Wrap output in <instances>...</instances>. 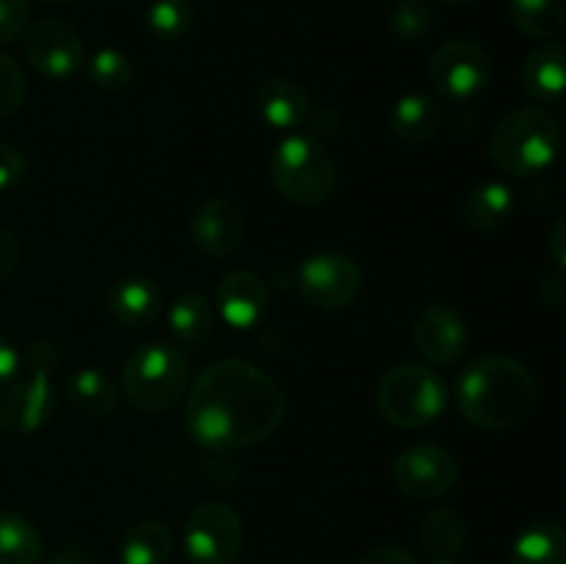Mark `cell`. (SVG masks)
I'll return each instance as SVG.
<instances>
[{"label": "cell", "mask_w": 566, "mask_h": 564, "mask_svg": "<svg viewBox=\"0 0 566 564\" xmlns=\"http://www.w3.org/2000/svg\"><path fill=\"white\" fill-rule=\"evenodd\" d=\"M285 420V393L247 359H216L188 398V431L208 451H238L269 440Z\"/></svg>", "instance_id": "obj_1"}, {"label": "cell", "mask_w": 566, "mask_h": 564, "mask_svg": "<svg viewBox=\"0 0 566 564\" xmlns=\"http://www.w3.org/2000/svg\"><path fill=\"white\" fill-rule=\"evenodd\" d=\"M459 412L484 431H512L536 404V379L520 359L484 354L459 374Z\"/></svg>", "instance_id": "obj_2"}, {"label": "cell", "mask_w": 566, "mask_h": 564, "mask_svg": "<svg viewBox=\"0 0 566 564\" xmlns=\"http://www.w3.org/2000/svg\"><path fill=\"white\" fill-rule=\"evenodd\" d=\"M558 153H562V125L542 105L509 111L490 138L492 164L514 177L542 175L556 164Z\"/></svg>", "instance_id": "obj_3"}, {"label": "cell", "mask_w": 566, "mask_h": 564, "mask_svg": "<svg viewBox=\"0 0 566 564\" xmlns=\"http://www.w3.org/2000/svg\"><path fill=\"white\" fill-rule=\"evenodd\" d=\"M59 365V348L53 341L31 343L25 365L14 374L0 396V429L25 437L42 429L55 409L53 370Z\"/></svg>", "instance_id": "obj_4"}, {"label": "cell", "mask_w": 566, "mask_h": 564, "mask_svg": "<svg viewBox=\"0 0 566 564\" xmlns=\"http://www.w3.org/2000/svg\"><path fill=\"white\" fill-rule=\"evenodd\" d=\"M271 186L293 205H321L337 186V164L329 149L315 136L293 133L274 147L271 155Z\"/></svg>", "instance_id": "obj_5"}, {"label": "cell", "mask_w": 566, "mask_h": 564, "mask_svg": "<svg viewBox=\"0 0 566 564\" xmlns=\"http://www.w3.org/2000/svg\"><path fill=\"white\" fill-rule=\"evenodd\" d=\"M379 412L401 429H426L442 418L448 407V387L437 370L418 363H403L387 370L376 390Z\"/></svg>", "instance_id": "obj_6"}, {"label": "cell", "mask_w": 566, "mask_h": 564, "mask_svg": "<svg viewBox=\"0 0 566 564\" xmlns=\"http://www.w3.org/2000/svg\"><path fill=\"white\" fill-rule=\"evenodd\" d=\"M188 387V359L169 343H144L125 363V393L142 412H164Z\"/></svg>", "instance_id": "obj_7"}, {"label": "cell", "mask_w": 566, "mask_h": 564, "mask_svg": "<svg viewBox=\"0 0 566 564\" xmlns=\"http://www.w3.org/2000/svg\"><path fill=\"white\" fill-rule=\"evenodd\" d=\"M492 77V61L473 39H448L429 61V81L437 94L453 103L479 97Z\"/></svg>", "instance_id": "obj_8"}, {"label": "cell", "mask_w": 566, "mask_h": 564, "mask_svg": "<svg viewBox=\"0 0 566 564\" xmlns=\"http://www.w3.org/2000/svg\"><path fill=\"white\" fill-rule=\"evenodd\" d=\"M182 545L193 564H235L243 545L241 514L227 503H199L186 520Z\"/></svg>", "instance_id": "obj_9"}, {"label": "cell", "mask_w": 566, "mask_h": 564, "mask_svg": "<svg viewBox=\"0 0 566 564\" xmlns=\"http://www.w3.org/2000/svg\"><path fill=\"white\" fill-rule=\"evenodd\" d=\"M296 291L310 307L343 310L354 304L363 291V271L348 254L318 252L310 254L296 274Z\"/></svg>", "instance_id": "obj_10"}, {"label": "cell", "mask_w": 566, "mask_h": 564, "mask_svg": "<svg viewBox=\"0 0 566 564\" xmlns=\"http://www.w3.org/2000/svg\"><path fill=\"white\" fill-rule=\"evenodd\" d=\"M392 481L412 501H437L457 487L459 459L437 442H418L396 457Z\"/></svg>", "instance_id": "obj_11"}, {"label": "cell", "mask_w": 566, "mask_h": 564, "mask_svg": "<svg viewBox=\"0 0 566 564\" xmlns=\"http://www.w3.org/2000/svg\"><path fill=\"white\" fill-rule=\"evenodd\" d=\"M25 55L33 70L50 81H66L86 64L83 42L64 20L44 17L25 28Z\"/></svg>", "instance_id": "obj_12"}, {"label": "cell", "mask_w": 566, "mask_h": 564, "mask_svg": "<svg viewBox=\"0 0 566 564\" xmlns=\"http://www.w3.org/2000/svg\"><path fill=\"white\" fill-rule=\"evenodd\" d=\"M412 343L434 365H457L470 346V332L451 304H426L412 321Z\"/></svg>", "instance_id": "obj_13"}, {"label": "cell", "mask_w": 566, "mask_h": 564, "mask_svg": "<svg viewBox=\"0 0 566 564\" xmlns=\"http://www.w3.org/2000/svg\"><path fill=\"white\" fill-rule=\"evenodd\" d=\"M188 230L199 252L208 258H230L247 238V216L232 199L210 197L197 205Z\"/></svg>", "instance_id": "obj_14"}, {"label": "cell", "mask_w": 566, "mask_h": 564, "mask_svg": "<svg viewBox=\"0 0 566 564\" xmlns=\"http://www.w3.org/2000/svg\"><path fill=\"white\" fill-rule=\"evenodd\" d=\"M269 307V288L254 271H232L216 288L213 310L232 330H252Z\"/></svg>", "instance_id": "obj_15"}, {"label": "cell", "mask_w": 566, "mask_h": 564, "mask_svg": "<svg viewBox=\"0 0 566 564\" xmlns=\"http://www.w3.org/2000/svg\"><path fill=\"white\" fill-rule=\"evenodd\" d=\"M525 94L539 105H556L566 88V48L562 42H545L531 50L520 70Z\"/></svg>", "instance_id": "obj_16"}, {"label": "cell", "mask_w": 566, "mask_h": 564, "mask_svg": "<svg viewBox=\"0 0 566 564\" xmlns=\"http://www.w3.org/2000/svg\"><path fill=\"white\" fill-rule=\"evenodd\" d=\"M258 114L271 130H296L310 114V97L302 83L291 77H271L258 88Z\"/></svg>", "instance_id": "obj_17"}, {"label": "cell", "mask_w": 566, "mask_h": 564, "mask_svg": "<svg viewBox=\"0 0 566 564\" xmlns=\"http://www.w3.org/2000/svg\"><path fill=\"white\" fill-rule=\"evenodd\" d=\"M164 310V293L149 276H127L111 291L108 313L125 330H144Z\"/></svg>", "instance_id": "obj_18"}, {"label": "cell", "mask_w": 566, "mask_h": 564, "mask_svg": "<svg viewBox=\"0 0 566 564\" xmlns=\"http://www.w3.org/2000/svg\"><path fill=\"white\" fill-rule=\"evenodd\" d=\"M517 199L503 180H484L462 199V216L475 232H497L512 221Z\"/></svg>", "instance_id": "obj_19"}, {"label": "cell", "mask_w": 566, "mask_h": 564, "mask_svg": "<svg viewBox=\"0 0 566 564\" xmlns=\"http://www.w3.org/2000/svg\"><path fill=\"white\" fill-rule=\"evenodd\" d=\"M418 545L434 564L453 562L468 545V523L457 509H431L418 525Z\"/></svg>", "instance_id": "obj_20"}, {"label": "cell", "mask_w": 566, "mask_h": 564, "mask_svg": "<svg viewBox=\"0 0 566 564\" xmlns=\"http://www.w3.org/2000/svg\"><path fill=\"white\" fill-rule=\"evenodd\" d=\"M442 122V111L437 97L426 92L403 94L396 100L390 111V127L398 142L403 144H429L437 136Z\"/></svg>", "instance_id": "obj_21"}, {"label": "cell", "mask_w": 566, "mask_h": 564, "mask_svg": "<svg viewBox=\"0 0 566 564\" xmlns=\"http://www.w3.org/2000/svg\"><path fill=\"white\" fill-rule=\"evenodd\" d=\"M512 564H566V534L558 520H534L512 545Z\"/></svg>", "instance_id": "obj_22"}, {"label": "cell", "mask_w": 566, "mask_h": 564, "mask_svg": "<svg viewBox=\"0 0 566 564\" xmlns=\"http://www.w3.org/2000/svg\"><path fill=\"white\" fill-rule=\"evenodd\" d=\"M171 556V531L164 520H138L125 531L119 545L122 564H166Z\"/></svg>", "instance_id": "obj_23"}, {"label": "cell", "mask_w": 566, "mask_h": 564, "mask_svg": "<svg viewBox=\"0 0 566 564\" xmlns=\"http://www.w3.org/2000/svg\"><path fill=\"white\" fill-rule=\"evenodd\" d=\"M66 396H70L72 407L81 412L92 415V418H105L114 415L119 407V390L114 382L97 368H81L70 376L66 382Z\"/></svg>", "instance_id": "obj_24"}, {"label": "cell", "mask_w": 566, "mask_h": 564, "mask_svg": "<svg viewBox=\"0 0 566 564\" xmlns=\"http://www.w3.org/2000/svg\"><path fill=\"white\" fill-rule=\"evenodd\" d=\"M42 536L20 512L0 509V564H39Z\"/></svg>", "instance_id": "obj_25"}, {"label": "cell", "mask_w": 566, "mask_h": 564, "mask_svg": "<svg viewBox=\"0 0 566 564\" xmlns=\"http://www.w3.org/2000/svg\"><path fill=\"white\" fill-rule=\"evenodd\" d=\"M216 310L205 293L188 291L180 293L175 302L169 304V330L177 341L182 343H199L213 332Z\"/></svg>", "instance_id": "obj_26"}, {"label": "cell", "mask_w": 566, "mask_h": 564, "mask_svg": "<svg viewBox=\"0 0 566 564\" xmlns=\"http://www.w3.org/2000/svg\"><path fill=\"white\" fill-rule=\"evenodd\" d=\"M509 17L531 39H556L566 28V0H509Z\"/></svg>", "instance_id": "obj_27"}, {"label": "cell", "mask_w": 566, "mask_h": 564, "mask_svg": "<svg viewBox=\"0 0 566 564\" xmlns=\"http://www.w3.org/2000/svg\"><path fill=\"white\" fill-rule=\"evenodd\" d=\"M193 25L191 0H153L147 9V31L158 42H177Z\"/></svg>", "instance_id": "obj_28"}, {"label": "cell", "mask_w": 566, "mask_h": 564, "mask_svg": "<svg viewBox=\"0 0 566 564\" xmlns=\"http://www.w3.org/2000/svg\"><path fill=\"white\" fill-rule=\"evenodd\" d=\"M387 20H390V31L401 42H420L434 28V9L429 0H396Z\"/></svg>", "instance_id": "obj_29"}, {"label": "cell", "mask_w": 566, "mask_h": 564, "mask_svg": "<svg viewBox=\"0 0 566 564\" xmlns=\"http://www.w3.org/2000/svg\"><path fill=\"white\" fill-rule=\"evenodd\" d=\"M88 77L103 92H125L133 83V64L122 50L103 48L86 61Z\"/></svg>", "instance_id": "obj_30"}, {"label": "cell", "mask_w": 566, "mask_h": 564, "mask_svg": "<svg viewBox=\"0 0 566 564\" xmlns=\"http://www.w3.org/2000/svg\"><path fill=\"white\" fill-rule=\"evenodd\" d=\"M28 97V77L11 55L0 53V119H9Z\"/></svg>", "instance_id": "obj_31"}, {"label": "cell", "mask_w": 566, "mask_h": 564, "mask_svg": "<svg viewBox=\"0 0 566 564\" xmlns=\"http://www.w3.org/2000/svg\"><path fill=\"white\" fill-rule=\"evenodd\" d=\"M31 6L28 0H0V44L14 42L20 33H25Z\"/></svg>", "instance_id": "obj_32"}, {"label": "cell", "mask_w": 566, "mask_h": 564, "mask_svg": "<svg viewBox=\"0 0 566 564\" xmlns=\"http://www.w3.org/2000/svg\"><path fill=\"white\" fill-rule=\"evenodd\" d=\"M28 175V160L20 147L0 142V194L20 186Z\"/></svg>", "instance_id": "obj_33"}, {"label": "cell", "mask_w": 566, "mask_h": 564, "mask_svg": "<svg viewBox=\"0 0 566 564\" xmlns=\"http://www.w3.org/2000/svg\"><path fill=\"white\" fill-rule=\"evenodd\" d=\"M357 564H418V558L401 545H376L365 551Z\"/></svg>", "instance_id": "obj_34"}, {"label": "cell", "mask_w": 566, "mask_h": 564, "mask_svg": "<svg viewBox=\"0 0 566 564\" xmlns=\"http://www.w3.org/2000/svg\"><path fill=\"white\" fill-rule=\"evenodd\" d=\"M17 260H20L17 236L11 230H6V227H0V280H6L17 269Z\"/></svg>", "instance_id": "obj_35"}, {"label": "cell", "mask_w": 566, "mask_h": 564, "mask_svg": "<svg viewBox=\"0 0 566 564\" xmlns=\"http://www.w3.org/2000/svg\"><path fill=\"white\" fill-rule=\"evenodd\" d=\"M547 252H551L556 269L564 271L566 269V219L564 216H556V221H553L551 238H547Z\"/></svg>", "instance_id": "obj_36"}, {"label": "cell", "mask_w": 566, "mask_h": 564, "mask_svg": "<svg viewBox=\"0 0 566 564\" xmlns=\"http://www.w3.org/2000/svg\"><path fill=\"white\" fill-rule=\"evenodd\" d=\"M48 564H94V558L92 553L83 545H77V542H64V545L55 547V551L50 553Z\"/></svg>", "instance_id": "obj_37"}, {"label": "cell", "mask_w": 566, "mask_h": 564, "mask_svg": "<svg viewBox=\"0 0 566 564\" xmlns=\"http://www.w3.org/2000/svg\"><path fill=\"white\" fill-rule=\"evenodd\" d=\"M542 302H545L547 307H562L566 302L564 271L556 269V274H551L545 282H542Z\"/></svg>", "instance_id": "obj_38"}, {"label": "cell", "mask_w": 566, "mask_h": 564, "mask_svg": "<svg viewBox=\"0 0 566 564\" xmlns=\"http://www.w3.org/2000/svg\"><path fill=\"white\" fill-rule=\"evenodd\" d=\"M20 370V354L17 348L0 335V385H9L14 379V374Z\"/></svg>", "instance_id": "obj_39"}, {"label": "cell", "mask_w": 566, "mask_h": 564, "mask_svg": "<svg viewBox=\"0 0 566 564\" xmlns=\"http://www.w3.org/2000/svg\"><path fill=\"white\" fill-rule=\"evenodd\" d=\"M440 3H446V6H468V3H473V0H440Z\"/></svg>", "instance_id": "obj_40"}, {"label": "cell", "mask_w": 566, "mask_h": 564, "mask_svg": "<svg viewBox=\"0 0 566 564\" xmlns=\"http://www.w3.org/2000/svg\"><path fill=\"white\" fill-rule=\"evenodd\" d=\"M48 3H66V0H48Z\"/></svg>", "instance_id": "obj_41"}, {"label": "cell", "mask_w": 566, "mask_h": 564, "mask_svg": "<svg viewBox=\"0 0 566 564\" xmlns=\"http://www.w3.org/2000/svg\"><path fill=\"white\" fill-rule=\"evenodd\" d=\"M440 564H457V562H440Z\"/></svg>", "instance_id": "obj_42"}]
</instances>
